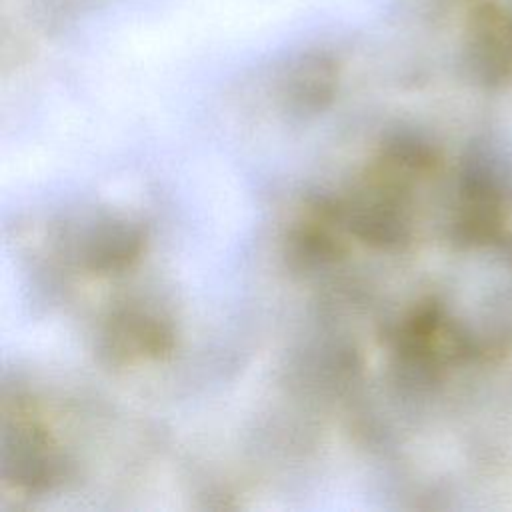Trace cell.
<instances>
[{
    "instance_id": "cell-1",
    "label": "cell",
    "mask_w": 512,
    "mask_h": 512,
    "mask_svg": "<svg viewBox=\"0 0 512 512\" xmlns=\"http://www.w3.org/2000/svg\"><path fill=\"white\" fill-rule=\"evenodd\" d=\"M174 346L170 324L142 310L118 312L106 332L104 350L114 362H132L136 358H160Z\"/></svg>"
},
{
    "instance_id": "cell-2",
    "label": "cell",
    "mask_w": 512,
    "mask_h": 512,
    "mask_svg": "<svg viewBox=\"0 0 512 512\" xmlns=\"http://www.w3.org/2000/svg\"><path fill=\"white\" fill-rule=\"evenodd\" d=\"M8 466L14 482L28 490L46 488L60 472L58 456L48 438L30 426L24 428V434H16V446L8 452Z\"/></svg>"
},
{
    "instance_id": "cell-3",
    "label": "cell",
    "mask_w": 512,
    "mask_h": 512,
    "mask_svg": "<svg viewBox=\"0 0 512 512\" xmlns=\"http://www.w3.org/2000/svg\"><path fill=\"white\" fill-rule=\"evenodd\" d=\"M142 250V232L128 222H110L86 244L84 262L94 272H116L130 266Z\"/></svg>"
},
{
    "instance_id": "cell-4",
    "label": "cell",
    "mask_w": 512,
    "mask_h": 512,
    "mask_svg": "<svg viewBox=\"0 0 512 512\" xmlns=\"http://www.w3.org/2000/svg\"><path fill=\"white\" fill-rule=\"evenodd\" d=\"M350 228L358 238L374 246H390L402 238L398 210L386 198H376V194H368L352 206Z\"/></svg>"
}]
</instances>
